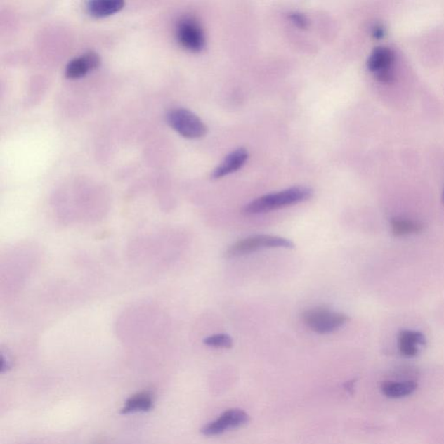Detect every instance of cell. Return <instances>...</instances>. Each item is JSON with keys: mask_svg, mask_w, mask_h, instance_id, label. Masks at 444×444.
Masks as SVG:
<instances>
[{"mask_svg": "<svg viewBox=\"0 0 444 444\" xmlns=\"http://www.w3.org/2000/svg\"><path fill=\"white\" fill-rule=\"evenodd\" d=\"M249 159V152L244 148H239L227 155L220 165H218L211 174V178L218 180L242 168Z\"/></svg>", "mask_w": 444, "mask_h": 444, "instance_id": "obj_8", "label": "cell"}, {"mask_svg": "<svg viewBox=\"0 0 444 444\" xmlns=\"http://www.w3.org/2000/svg\"><path fill=\"white\" fill-rule=\"evenodd\" d=\"M384 33H386V31H384V28L382 25H377L372 29V36L377 39L384 38Z\"/></svg>", "mask_w": 444, "mask_h": 444, "instance_id": "obj_18", "label": "cell"}, {"mask_svg": "<svg viewBox=\"0 0 444 444\" xmlns=\"http://www.w3.org/2000/svg\"><path fill=\"white\" fill-rule=\"evenodd\" d=\"M294 243L283 237L258 235L247 237L233 244L225 252L224 256L228 259L242 256L253 252L264 249H294Z\"/></svg>", "mask_w": 444, "mask_h": 444, "instance_id": "obj_2", "label": "cell"}, {"mask_svg": "<svg viewBox=\"0 0 444 444\" xmlns=\"http://www.w3.org/2000/svg\"><path fill=\"white\" fill-rule=\"evenodd\" d=\"M313 195L310 188L299 186L287 188L276 193L261 196L244 207L242 213L247 216L271 212L308 201Z\"/></svg>", "mask_w": 444, "mask_h": 444, "instance_id": "obj_1", "label": "cell"}, {"mask_svg": "<svg viewBox=\"0 0 444 444\" xmlns=\"http://www.w3.org/2000/svg\"><path fill=\"white\" fill-rule=\"evenodd\" d=\"M417 384L415 381L408 380L397 382L386 381L381 386L383 394L388 398L398 399L408 397L417 391Z\"/></svg>", "mask_w": 444, "mask_h": 444, "instance_id": "obj_12", "label": "cell"}, {"mask_svg": "<svg viewBox=\"0 0 444 444\" xmlns=\"http://www.w3.org/2000/svg\"><path fill=\"white\" fill-rule=\"evenodd\" d=\"M346 314L333 312L327 307H314L302 313V320L311 330L327 334L338 330L349 321Z\"/></svg>", "mask_w": 444, "mask_h": 444, "instance_id": "obj_3", "label": "cell"}, {"mask_svg": "<svg viewBox=\"0 0 444 444\" xmlns=\"http://www.w3.org/2000/svg\"><path fill=\"white\" fill-rule=\"evenodd\" d=\"M289 18L292 23L299 28L306 29L308 27V20H307L304 14L297 12L292 13L289 15Z\"/></svg>", "mask_w": 444, "mask_h": 444, "instance_id": "obj_16", "label": "cell"}, {"mask_svg": "<svg viewBox=\"0 0 444 444\" xmlns=\"http://www.w3.org/2000/svg\"><path fill=\"white\" fill-rule=\"evenodd\" d=\"M250 417L242 409H229L221 414L216 420L210 422L201 429V433L205 436L221 435L229 429H235L249 424Z\"/></svg>", "mask_w": 444, "mask_h": 444, "instance_id": "obj_6", "label": "cell"}, {"mask_svg": "<svg viewBox=\"0 0 444 444\" xmlns=\"http://www.w3.org/2000/svg\"><path fill=\"white\" fill-rule=\"evenodd\" d=\"M392 234L395 236H405L412 234H418L423 231L424 225L420 222L399 219V218H393L391 221Z\"/></svg>", "mask_w": 444, "mask_h": 444, "instance_id": "obj_14", "label": "cell"}, {"mask_svg": "<svg viewBox=\"0 0 444 444\" xmlns=\"http://www.w3.org/2000/svg\"><path fill=\"white\" fill-rule=\"evenodd\" d=\"M426 344L423 333L415 331L403 330L398 336V349L403 356L416 357L419 353V346Z\"/></svg>", "mask_w": 444, "mask_h": 444, "instance_id": "obj_9", "label": "cell"}, {"mask_svg": "<svg viewBox=\"0 0 444 444\" xmlns=\"http://www.w3.org/2000/svg\"><path fill=\"white\" fill-rule=\"evenodd\" d=\"M203 343L206 346L214 348H222V349H230L234 345L231 337L226 334V333L211 335L203 340Z\"/></svg>", "mask_w": 444, "mask_h": 444, "instance_id": "obj_15", "label": "cell"}, {"mask_svg": "<svg viewBox=\"0 0 444 444\" xmlns=\"http://www.w3.org/2000/svg\"><path fill=\"white\" fill-rule=\"evenodd\" d=\"M101 65V58L93 51L73 58L65 68V77L70 79H77L98 69Z\"/></svg>", "mask_w": 444, "mask_h": 444, "instance_id": "obj_7", "label": "cell"}, {"mask_svg": "<svg viewBox=\"0 0 444 444\" xmlns=\"http://www.w3.org/2000/svg\"><path fill=\"white\" fill-rule=\"evenodd\" d=\"M176 39L181 46L191 53H200L206 46V37L201 25L194 18L183 17L176 25Z\"/></svg>", "mask_w": 444, "mask_h": 444, "instance_id": "obj_5", "label": "cell"}, {"mask_svg": "<svg viewBox=\"0 0 444 444\" xmlns=\"http://www.w3.org/2000/svg\"><path fill=\"white\" fill-rule=\"evenodd\" d=\"M154 408L153 395L150 391L138 392L125 401L121 414L128 415V414L136 412H148Z\"/></svg>", "mask_w": 444, "mask_h": 444, "instance_id": "obj_10", "label": "cell"}, {"mask_svg": "<svg viewBox=\"0 0 444 444\" xmlns=\"http://www.w3.org/2000/svg\"><path fill=\"white\" fill-rule=\"evenodd\" d=\"M377 79L381 83H391L394 79L393 72L391 69L381 70L375 74Z\"/></svg>", "mask_w": 444, "mask_h": 444, "instance_id": "obj_17", "label": "cell"}, {"mask_svg": "<svg viewBox=\"0 0 444 444\" xmlns=\"http://www.w3.org/2000/svg\"><path fill=\"white\" fill-rule=\"evenodd\" d=\"M166 118L168 124L185 138H202L208 132L205 124L190 110L173 109L169 111Z\"/></svg>", "mask_w": 444, "mask_h": 444, "instance_id": "obj_4", "label": "cell"}, {"mask_svg": "<svg viewBox=\"0 0 444 444\" xmlns=\"http://www.w3.org/2000/svg\"><path fill=\"white\" fill-rule=\"evenodd\" d=\"M443 204H444V192H443Z\"/></svg>", "mask_w": 444, "mask_h": 444, "instance_id": "obj_19", "label": "cell"}, {"mask_svg": "<svg viewBox=\"0 0 444 444\" xmlns=\"http://www.w3.org/2000/svg\"><path fill=\"white\" fill-rule=\"evenodd\" d=\"M394 61V53L390 48L379 46L373 50L367 60V68L375 74L387 69H391Z\"/></svg>", "mask_w": 444, "mask_h": 444, "instance_id": "obj_13", "label": "cell"}, {"mask_svg": "<svg viewBox=\"0 0 444 444\" xmlns=\"http://www.w3.org/2000/svg\"><path fill=\"white\" fill-rule=\"evenodd\" d=\"M124 0H91L86 4L89 14L95 18L109 17L124 8Z\"/></svg>", "mask_w": 444, "mask_h": 444, "instance_id": "obj_11", "label": "cell"}]
</instances>
